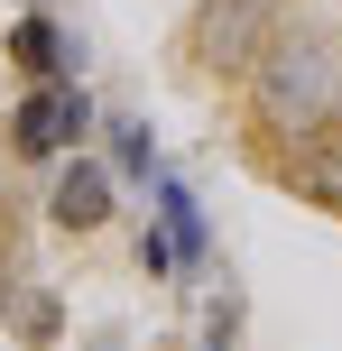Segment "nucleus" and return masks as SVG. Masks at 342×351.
<instances>
[{"label":"nucleus","mask_w":342,"mask_h":351,"mask_svg":"<svg viewBox=\"0 0 342 351\" xmlns=\"http://www.w3.org/2000/svg\"><path fill=\"white\" fill-rule=\"evenodd\" d=\"M241 84H250V111H259L269 139H315V130L333 121V56L315 47V37H287V28H278L269 56H259Z\"/></svg>","instance_id":"f257e3e1"},{"label":"nucleus","mask_w":342,"mask_h":351,"mask_svg":"<svg viewBox=\"0 0 342 351\" xmlns=\"http://www.w3.org/2000/svg\"><path fill=\"white\" fill-rule=\"evenodd\" d=\"M278 28H287V0H204L195 10V56H204V74H250Z\"/></svg>","instance_id":"f03ea898"},{"label":"nucleus","mask_w":342,"mask_h":351,"mask_svg":"<svg viewBox=\"0 0 342 351\" xmlns=\"http://www.w3.org/2000/svg\"><path fill=\"white\" fill-rule=\"evenodd\" d=\"M93 130V102L74 84H37L28 102L10 111V139H19V158H65L74 139H84Z\"/></svg>","instance_id":"7ed1b4c3"},{"label":"nucleus","mask_w":342,"mask_h":351,"mask_svg":"<svg viewBox=\"0 0 342 351\" xmlns=\"http://www.w3.org/2000/svg\"><path fill=\"white\" fill-rule=\"evenodd\" d=\"M47 213H56L65 231H102V222H111V176L74 158L65 176H56V204H47Z\"/></svg>","instance_id":"20e7f679"},{"label":"nucleus","mask_w":342,"mask_h":351,"mask_svg":"<svg viewBox=\"0 0 342 351\" xmlns=\"http://www.w3.org/2000/svg\"><path fill=\"white\" fill-rule=\"evenodd\" d=\"M287 185L342 213V139H324V130L315 139H287Z\"/></svg>","instance_id":"39448f33"},{"label":"nucleus","mask_w":342,"mask_h":351,"mask_svg":"<svg viewBox=\"0 0 342 351\" xmlns=\"http://www.w3.org/2000/svg\"><path fill=\"white\" fill-rule=\"evenodd\" d=\"M10 56L37 74V84H56V74H65V37H56L47 19H19V28H10Z\"/></svg>","instance_id":"423d86ee"}]
</instances>
